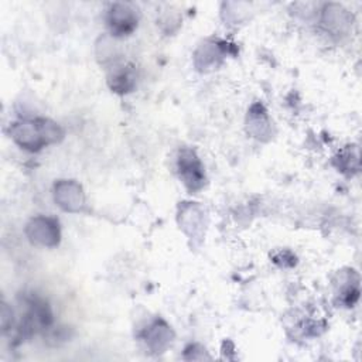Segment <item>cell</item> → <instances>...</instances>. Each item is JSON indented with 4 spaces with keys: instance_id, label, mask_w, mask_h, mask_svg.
Returning <instances> with one entry per match:
<instances>
[{
    "instance_id": "obj_4",
    "label": "cell",
    "mask_w": 362,
    "mask_h": 362,
    "mask_svg": "<svg viewBox=\"0 0 362 362\" xmlns=\"http://www.w3.org/2000/svg\"><path fill=\"white\" fill-rule=\"evenodd\" d=\"M27 233L33 242L44 246H55L59 240L58 222L51 218L38 216L33 219L28 223Z\"/></svg>"
},
{
    "instance_id": "obj_6",
    "label": "cell",
    "mask_w": 362,
    "mask_h": 362,
    "mask_svg": "<svg viewBox=\"0 0 362 362\" xmlns=\"http://www.w3.org/2000/svg\"><path fill=\"white\" fill-rule=\"evenodd\" d=\"M112 79H113L112 89H115L117 92H127L129 89H132L133 82H134L130 71H120L119 74L113 75Z\"/></svg>"
},
{
    "instance_id": "obj_1",
    "label": "cell",
    "mask_w": 362,
    "mask_h": 362,
    "mask_svg": "<svg viewBox=\"0 0 362 362\" xmlns=\"http://www.w3.org/2000/svg\"><path fill=\"white\" fill-rule=\"evenodd\" d=\"M11 136L21 147L34 151L58 141L62 132L59 126L51 120L35 119L14 123L11 127Z\"/></svg>"
},
{
    "instance_id": "obj_2",
    "label": "cell",
    "mask_w": 362,
    "mask_h": 362,
    "mask_svg": "<svg viewBox=\"0 0 362 362\" xmlns=\"http://www.w3.org/2000/svg\"><path fill=\"white\" fill-rule=\"evenodd\" d=\"M178 168H180V175L182 178L184 184L187 185V188L191 192H194L202 187V184H204L202 164L192 150L184 148L180 153Z\"/></svg>"
},
{
    "instance_id": "obj_5",
    "label": "cell",
    "mask_w": 362,
    "mask_h": 362,
    "mask_svg": "<svg viewBox=\"0 0 362 362\" xmlns=\"http://www.w3.org/2000/svg\"><path fill=\"white\" fill-rule=\"evenodd\" d=\"M55 199H58L59 205L64 208V209H68V211H78L83 202V197H82V192H81V187L75 182H68V191L69 194H66L65 188L62 187V184L59 182L57 187H55Z\"/></svg>"
},
{
    "instance_id": "obj_3",
    "label": "cell",
    "mask_w": 362,
    "mask_h": 362,
    "mask_svg": "<svg viewBox=\"0 0 362 362\" xmlns=\"http://www.w3.org/2000/svg\"><path fill=\"white\" fill-rule=\"evenodd\" d=\"M106 21L112 34L115 35H127L137 25V17L134 10L130 6L122 3H115L110 6V8L107 10Z\"/></svg>"
}]
</instances>
